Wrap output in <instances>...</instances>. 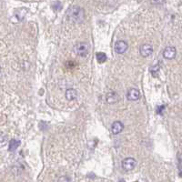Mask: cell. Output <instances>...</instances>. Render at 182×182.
I'll use <instances>...</instances> for the list:
<instances>
[{
  "label": "cell",
  "instance_id": "obj_10",
  "mask_svg": "<svg viewBox=\"0 0 182 182\" xmlns=\"http://www.w3.org/2000/svg\"><path fill=\"white\" fill-rule=\"evenodd\" d=\"M118 100H119V96L116 92L111 91L107 95V101L109 104H115L116 102H118Z\"/></svg>",
  "mask_w": 182,
  "mask_h": 182
},
{
  "label": "cell",
  "instance_id": "obj_9",
  "mask_svg": "<svg viewBox=\"0 0 182 182\" xmlns=\"http://www.w3.org/2000/svg\"><path fill=\"white\" fill-rule=\"evenodd\" d=\"M65 96H66V98H67L68 101H72V100L77 99V90L74 89V88H69V89H68V90L66 91Z\"/></svg>",
  "mask_w": 182,
  "mask_h": 182
},
{
  "label": "cell",
  "instance_id": "obj_8",
  "mask_svg": "<svg viewBox=\"0 0 182 182\" xmlns=\"http://www.w3.org/2000/svg\"><path fill=\"white\" fill-rule=\"evenodd\" d=\"M123 129H124V125L121 121L113 122V124L111 126V131L114 135L119 134L120 132H122Z\"/></svg>",
  "mask_w": 182,
  "mask_h": 182
},
{
  "label": "cell",
  "instance_id": "obj_6",
  "mask_svg": "<svg viewBox=\"0 0 182 182\" xmlns=\"http://www.w3.org/2000/svg\"><path fill=\"white\" fill-rule=\"evenodd\" d=\"M177 55V50L174 47H167L163 51V57L166 59H173Z\"/></svg>",
  "mask_w": 182,
  "mask_h": 182
},
{
  "label": "cell",
  "instance_id": "obj_14",
  "mask_svg": "<svg viewBox=\"0 0 182 182\" xmlns=\"http://www.w3.org/2000/svg\"><path fill=\"white\" fill-rule=\"evenodd\" d=\"M58 182H71V180L69 177H67V176H62L58 179Z\"/></svg>",
  "mask_w": 182,
  "mask_h": 182
},
{
  "label": "cell",
  "instance_id": "obj_13",
  "mask_svg": "<svg viewBox=\"0 0 182 182\" xmlns=\"http://www.w3.org/2000/svg\"><path fill=\"white\" fill-rule=\"evenodd\" d=\"M7 136L4 133L0 132V146H4L7 144Z\"/></svg>",
  "mask_w": 182,
  "mask_h": 182
},
{
  "label": "cell",
  "instance_id": "obj_15",
  "mask_svg": "<svg viewBox=\"0 0 182 182\" xmlns=\"http://www.w3.org/2000/svg\"><path fill=\"white\" fill-rule=\"evenodd\" d=\"M179 166H180V176H181V156L179 153Z\"/></svg>",
  "mask_w": 182,
  "mask_h": 182
},
{
  "label": "cell",
  "instance_id": "obj_1",
  "mask_svg": "<svg viewBox=\"0 0 182 182\" xmlns=\"http://www.w3.org/2000/svg\"><path fill=\"white\" fill-rule=\"evenodd\" d=\"M68 19L74 23H81L85 19V11L80 7L75 6L69 8L68 12Z\"/></svg>",
  "mask_w": 182,
  "mask_h": 182
},
{
  "label": "cell",
  "instance_id": "obj_7",
  "mask_svg": "<svg viewBox=\"0 0 182 182\" xmlns=\"http://www.w3.org/2000/svg\"><path fill=\"white\" fill-rule=\"evenodd\" d=\"M140 96H141L140 92L138 89H136V88L129 89L128 91V93H127V97L130 101H137V100H138L140 98Z\"/></svg>",
  "mask_w": 182,
  "mask_h": 182
},
{
  "label": "cell",
  "instance_id": "obj_4",
  "mask_svg": "<svg viewBox=\"0 0 182 182\" xmlns=\"http://www.w3.org/2000/svg\"><path fill=\"white\" fill-rule=\"evenodd\" d=\"M139 53L143 58H147L153 53V47L150 44H144L140 47Z\"/></svg>",
  "mask_w": 182,
  "mask_h": 182
},
{
  "label": "cell",
  "instance_id": "obj_5",
  "mask_svg": "<svg viewBox=\"0 0 182 182\" xmlns=\"http://www.w3.org/2000/svg\"><path fill=\"white\" fill-rule=\"evenodd\" d=\"M128 48V43L126 41L119 40L118 42H116L115 44V51L117 54H123L127 51V49Z\"/></svg>",
  "mask_w": 182,
  "mask_h": 182
},
{
  "label": "cell",
  "instance_id": "obj_11",
  "mask_svg": "<svg viewBox=\"0 0 182 182\" xmlns=\"http://www.w3.org/2000/svg\"><path fill=\"white\" fill-rule=\"evenodd\" d=\"M20 145V141L16 140V139H11L9 141V145H8V150L9 151H14L16 150Z\"/></svg>",
  "mask_w": 182,
  "mask_h": 182
},
{
  "label": "cell",
  "instance_id": "obj_16",
  "mask_svg": "<svg viewBox=\"0 0 182 182\" xmlns=\"http://www.w3.org/2000/svg\"><path fill=\"white\" fill-rule=\"evenodd\" d=\"M163 1H164V0H151L152 4H156V5H158V4H161Z\"/></svg>",
  "mask_w": 182,
  "mask_h": 182
},
{
  "label": "cell",
  "instance_id": "obj_3",
  "mask_svg": "<svg viewBox=\"0 0 182 182\" xmlns=\"http://www.w3.org/2000/svg\"><path fill=\"white\" fill-rule=\"evenodd\" d=\"M137 160L133 158H127L122 161V169L125 171H130L135 169Z\"/></svg>",
  "mask_w": 182,
  "mask_h": 182
},
{
  "label": "cell",
  "instance_id": "obj_2",
  "mask_svg": "<svg viewBox=\"0 0 182 182\" xmlns=\"http://www.w3.org/2000/svg\"><path fill=\"white\" fill-rule=\"evenodd\" d=\"M89 49H90V46L88 43L86 42H80L77 43L75 47H74V51L75 53L79 56V57H86L88 55L89 53Z\"/></svg>",
  "mask_w": 182,
  "mask_h": 182
},
{
  "label": "cell",
  "instance_id": "obj_12",
  "mask_svg": "<svg viewBox=\"0 0 182 182\" xmlns=\"http://www.w3.org/2000/svg\"><path fill=\"white\" fill-rule=\"evenodd\" d=\"M96 58H97V60L99 63H103L107 60V55L103 52H98L96 54Z\"/></svg>",
  "mask_w": 182,
  "mask_h": 182
},
{
  "label": "cell",
  "instance_id": "obj_17",
  "mask_svg": "<svg viewBox=\"0 0 182 182\" xmlns=\"http://www.w3.org/2000/svg\"><path fill=\"white\" fill-rule=\"evenodd\" d=\"M0 73H1V68H0Z\"/></svg>",
  "mask_w": 182,
  "mask_h": 182
}]
</instances>
